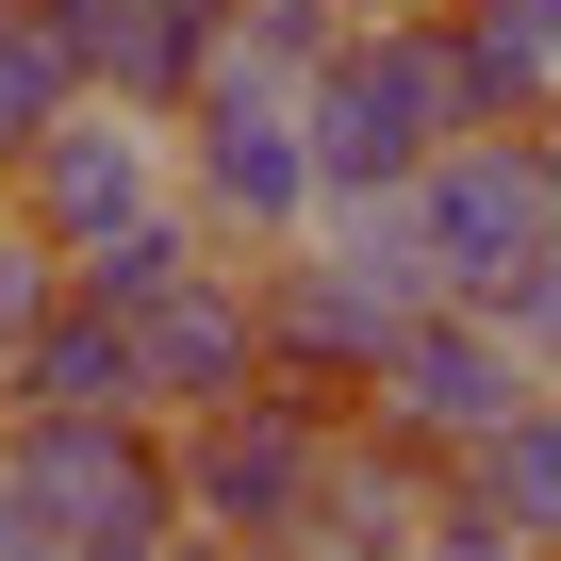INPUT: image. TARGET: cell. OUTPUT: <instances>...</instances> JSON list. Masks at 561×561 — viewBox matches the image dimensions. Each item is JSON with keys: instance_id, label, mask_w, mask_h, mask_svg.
<instances>
[{"instance_id": "obj_1", "label": "cell", "mask_w": 561, "mask_h": 561, "mask_svg": "<svg viewBox=\"0 0 561 561\" xmlns=\"http://www.w3.org/2000/svg\"><path fill=\"white\" fill-rule=\"evenodd\" d=\"M462 133H479V83H462L446 0H413V18H364V34L314 67V165H331V215H347V198H413Z\"/></svg>"}, {"instance_id": "obj_2", "label": "cell", "mask_w": 561, "mask_h": 561, "mask_svg": "<svg viewBox=\"0 0 561 561\" xmlns=\"http://www.w3.org/2000/svg\"><path fill=\"white\" fill-rule=\"evenodd\" d=\"M182 198L231 231V264H264V248H314L331 231V165H314V83H280V67H215L198 100H182Z\"/></svg>"}, {"instance_id": "obj_3", "label": "cell", "mask_w": 561, "mask_h": 561, "mask_svg": "<svg viewBox=\"0 0 561 561\" xmlns=\"http://www.w3.org/2000/svg\"><path fill=\"white\" fill-rule=\"evenodd\" d=\"M331 462H347V413L331 397H231L182 430V512L248 561H314V512H331Z\"/></svg>"}, {"instance_id": "obj_4", "label": "cell", "mask_w": 561, "mask_h": 561, "mask_svg": "<svg viewBox=\"0 0 561 561\" xmlns=\"http://www.w3.org/2000/svg\"><path fill=\"white\" fill-rule=\"evenodd\" d=\"M0 462L67 512L83 561L182 545V528H198V512H182V430H165V413H0Z\"/></svg>"}, {"instance_id": "obj_5", "label": "cell", "mask_w": 561, "mask_h": 561, "mask_svg": "<svg viewBox=\"0 0 561 561\" xmlns=\"http://www.w3.org/2000/svg\"><path fill=\"white\" fill-rule=\"evenodd\" d=\"M248 280H264V380H280V397H331V413H380V364H397V331H413L380 280H364L331 231H314V248H264Z\"/></svg>"}, {"instance_id": "obj_6", "label": "cell", "mask_w": 561, "mask_h": 561, "mask_svg": "<svg viewBox=\"0 0 561 561\" xmlns=\"http://www.w3.org/2000/svg\"><path fill=\"white\" fill-rule=\"evenodd\" d=\"M528 397H561V380L512 347V314H495V298H430V314L397 331V364H380V413H397L413 446H446V462H462V446H495Z\"/></svg>"}, {"instance_id": "obj_7", "label": "cell", "mask_w": 561, "mask_h": 561, "mask_svg": "<svg viewBox=\"0 0 561 561\" xmlns=\"http://www.w3.org/2000/svg\"><path fill=\"white\" fill-rule=\"evenodd\" d=\"M0 198H18V215H34V231H50L67 264H83L100 231H133V215H165V198H182V116L83 100V116H67V133H50L34 165H18V182H0Z\"/></svg>"}, {"instance_id": "obj_8", "label": "cell", "mask_w": 561, "mask_h": 561, "mask_svg": "<svg viewBox=\"0 0 561 561\" xmlns=\"http://www.w3.org/2000/svg\"><path fill=\"white\" fill-rule=\"evenodd\" d=\"M133 347H149V413H165V430H198V413L264 397V280H248V264L182 280V298H149V314H133Z\"/></svg>"}, {"instance_id": "obj_9", "label": "cell", "mask_w": 561, "mask_h": 561, "mask_svg": "<svg viewBox=\"0 0 561 561\" xmlns=\"http://www.w3.org/2000/svg\"><path fill=\"white\" fill-rule=\"evenodd\" d=\"M446 446H413L397 413H347V462H331V512H314V561H413L430 512H446Z\"/></svg>"}, {"instance_id": "obj_10", "label": "cell", "mask_w": 561, "mask_h": 561, "mask_svg": "<svg viewBox=\"0 0 561 561\" xmlns=\"http://www.w3.org/2000/svg\"><path fill=\"white\" fill-rule=\"evenodd\" d=\"M0 413H149V347H133V314H100L83 280H67V314L18 347Z\"/></svg>"}, {"instance_id": "obj_11", "label": "cell", "mask_w": 561, "mask_h": 561, "mask_svg": "<svg viewBox=\"0 0 561 561\" xmlns=\"http://www.w3.org/2000/svg\"><path fill=\"white\" fill-rule=\"evenodd\" d=\"M479 116H561V0H446Z\"/></svg>"}, {"instance_id": "obj_12", "label": "cell", "mask_w": 561, "mask_h": 561, "mask_svg": "<svg viewBox=\"0 0 561 561\" xmlns=\"http://www.w3.org/2000/svg\"><path fill=\"white\" fill-rule=\"evenodd\" d=\"M215 264H231V231H215L198 198H165V215H133V231H100V248H83L67 280H83L100 314H149V298H182V280H215Z\"/></svg>"}, {"instance_id": "obj_13", "label": "cell", "mask_w": 561, "mask_h": 561, "mask_svg": "<svg viewBox=\"0 0 561 561\" xmlns=\"http://www.w3.org/2000/svg\"><path fill=\"white\" fill-rule=\"evenodd\" d=\"M83 100H100V83L67 67V34L34 18V0H0V182H18V165H34L67 116H83Z\"/></svg>"}, {"instance_id": "obj_14", "label": "cell", "mask_w": 561, "mask_h": 561, "mask_svg": "<svg viewBox=\"0 0 561 561\" xmlns=\"http://www.w3.org/2000/svg\"><path fill=\"white\" fill-rule=\"evenodd\" d=\"M462 479H479V495H495V512H512V528L561 561V397H528L495 446H462Z\"/></svg>"}, {"instance_id": "obj_15", "label": "cell", "mask_w": 561, "mask_h": 561, "mask_svg": "<svg viewBox=\"0 0 561 561\" xmlns=\"http://www.w3.org/2000/svg\"><path fill=\"white\" fill-rule=\"evenodd\" d=\"M50 314H67V248H50L18 198H0V380H18V347H34Z\"/></svg>"}, {"instance_id": "obj_16", "label": "cell", "mask_w": 561, "mask_h": 561, "mask_svg": "<svg viewBox=\"0 0 561 561\" xmlns=\"http://www.w3.org/2000/svg\"><path fill=\"white\" fill-rule=\"evenodd\" d=\"M347 34H364V0H248V18H231V50H248V67H280V83H314Z\"/></svg>"}, {"instance_id": "obj_17", "label": "cell", "mask_w": 561, "mask_h": 561, "mask_svg": "<svg viewBox=\"0 0 561 561\" xmlns=\"http://www.w3.org/2000/svg\"><path fill=\"white\" fill-rule=\"evenodd\" d=\"M413 561H545V545H528L479 479H446V512H430V545H413Z\"/></svg>"}, {"instance_id": "obj_18", "label": "cell", "mask_w": 561, "mask_h": 561, "mask_svg": "<svg viewBox=\"0 0 561 561\" xmlns=\"http://www.w3.org/2000/svg\"><path fill=\"white\" fill-rule=\"evenodd\" d=\"M0 561H83V545H67V512H50L18 462H0Z\"/></svg>"}, {"instance_id": "obj_19", "label": "cell", "mask_w": 561, "mask_h": 561, "mask_svg": "<svg viewBox=\"0 0 561 561\" xmlns=\"http://www.w3.org/2000/svg\"><path fill=\"white\" fill-rule=\"evenodd\" d=\"M495 314H512V347H528V364H545V380H561V248H545V264H528V280H512V298H495Z\"/></svg>"}]
</instances>
